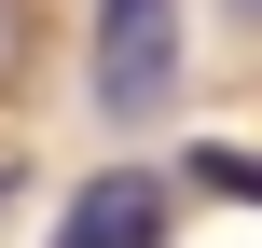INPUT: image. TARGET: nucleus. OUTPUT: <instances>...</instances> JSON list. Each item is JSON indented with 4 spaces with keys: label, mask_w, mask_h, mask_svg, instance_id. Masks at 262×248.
<instances>
[{
    "label": "nucleus",
    "mask_w": 262,
    "mask_h": 248,
    "mask_svg": "<svg viewBox=\"0 0 262 248\" xmlns=\"http://www.w3.org/2000/svg\"><path fill=\"white\" fill-rule=\"evenodd\" d=\"M83 83H97V124H152L180 97V0H97Z\"/></svg>",
    "instance_id": "obj_1"
},
{
    "label": "nucleus",
    "mask_w": 262,
    "mask_h": 248,
    "mask_svg": "<svg viewBox=\"0 0 262 248\" xmlns=\"http://www.w3.org/2000/svg\"><path fill=\"white\" fill-rule=\"evenodd\" d=\"M55 248H166V179H138V166L83 179L69 221H55Z\"/></svg>",
    "instance_id": "obj_2"
},
{
    "label": "nucleus",
    "mask_w": 262,
    "mask_h": 248,
    "mask_svg": "<svg viewBox=\"0 0 262 248\" xmlns=\"http://www.w3.org/2000/svg\"><path fill=\"white\" fill-rule=\"evenodd\" d=\"M28 69V0H0V83Z\"/></svg>",
    "instance_id": "obj_3"
}]
</instances>
